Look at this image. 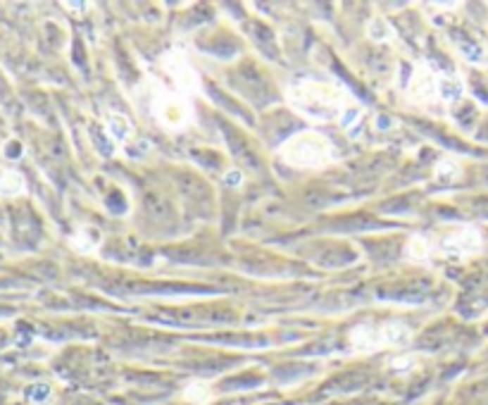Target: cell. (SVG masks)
<instances>
[{"label": "cell", "mask_w": 488, "mask_h": 405, "mask_svg": "<svg viewBox=\"0 0 488 405\" xmlns=\"http://www.w3.org/2000/svg\"><path fill=\"white\" fill-rule=\"evenodd\" d=\"M150 108H153L155 120L167 129H181L189 124V105L174 93L158 91L150 101Z\"/></svg>", "instance_id": "3957f363"}, {"label": "cell", "mask_w": 488, "mask_h": 405, "mask_svg": "<svg viewBox=\"0 0 488 405\" xmlns=\"http://www.w3.org/2000/svg\"><path fill=\"white\" fill-rule=\"evenodd\" d=\"M72 246L77 248L79 253H93V251H96V248H98L96 232H93V229H89V227H84L77 236H74Z\"/></svg>", "instance_id": "7c38bea8"}, {"label": "cell", "mask_w": 488, "mask_h": 405, "mask_svg": "<svg viewBox=\"0 0 488 405\" xmlns=\"http://www.w3.org/2000/svg\"><path fill=\"white\" fill-rule=\"evenodd\" d=\"M165 70L172 77L174 84H177V89L181 91V96H191V93L198 91V77H196V72L191 70V65L186 62V58L179 51L165 55Z\"/></svg>", "instance_id": "8992f818"}, {"label": "cell", "mask_w": 488, "mask_h": 405, "mask_svg": "<svg viewBox=\"0 0 488 405\" xmlns=\"http://www.w3.org/2000/svg\"><path fill=\"white\" fill-rule=\"evenodd\" d=\"M184 398H186V401H191V403L205 405V403H208L210 398H212V394H210V386L205 384V382H191L189 386H186Z\"/></svg>", "instance_id": "8fae6325"}, {"label": "cell", "mask_w": 488, "mask_h": 405, "mask_svg": "<svg viewBox=\"0 0 488 405\" xmlns=\"http://www.w3.org/2000/svg\"><path fill=\"white\" fill-rule=\"evenodd\" d=\"M24 193V177L20 172L8 170L0 174V196H20Z\"/></svg>", "instance_id": "9c48e42d"}, {"label": "cell", "mask_w": 488, "mask_h": 405, "mask_svg": "<svg viewBox=\"0 0 488 405\" xmlns=\"http://www.w3.org/2000/svg\"><path fill=\"white\" fill-rule=\"evenodd\" d=\"M436 251V246H434V239H429L427 234H417V236H412V239L408 241V246H405V253H408V258L412 260H427L431 258V253Z\"/></svg>", "instance_id": "52a82bcc"}, {"label": "cell", "mask_w": 488, "mask_h": 405, "mask_svg": "<svg viewBox=\"0 0 488 405\" xmlns=\"http://www.w3.org/2000/svg\"><path fill=\"white\" fill-rule=\"evenodd\" d=\"M484 246V239H481L479 229L472 227V224H465V227L455 229L453 234L443 236L439 243V251L446 255H474L481 251Z\"/></svg>", "instance_id": "5b68a950"}, {"label": "cell", "mask_w": 488, "mask_h": 405, "mask_svg": "<svg viewBox=\"0 0 488 405\" xmlns=\"http://www.w3.org/2000/svg\"><path fill=\"white\" fill-rule=\"evenodd\" d=\"M108 132L115 141H127L131 136V124L124 115H120V112H115V115H110L108 120Z\"/></svg>", "instance_id": "30bf717a"}, {"label": "cell", "mask_w": 488, "mask_h": 405, "mask_svg": "<svg viewBox=\"0 0 488 405\" xmlns=\"http://www.w3.org/2000/svg\"><path fill=\"white\" fill-rule=\"evenodd\" d=\"M279 158L296 170H319L336 160V146L322 132L305 129V132L293 134L279 148Z\"/></svg>", "instance_id": "7a4b0ae2"}, {"label": "cell", "mask_w": 488, "mask_h": 405, "mask_svg": "<svg viewBox=\"0 0 488 405\" xmlns=\"http://www.w3.org/2000/svg\"><path fill=\"white\" fill-rule=\"evenodd\" d=\"M439 93H441V101L450 103V101H458L462 93H465V86H462V81L455 74H441Z\"/></svg>", "instance_id": "ba28073f"}, {"label": "cell", "mask_w": 488, "mask_h": 405, "mask_svg": "<svg viewBox=\"0 0 488 405\" xmlns=\"http://www.w3.org/2000/svg\"><path fill=\"white\" fill-rule=\"evenodd\" d=\"M458 174V165L453 160H443L439 167H436V177H455Z\"/></svg>", "instance_id": "4fadbf2b"}, {"label": "cell", "mask_w": 488, "mask_h": 405, "mask_svg": "<svg viewBox=\"0 0 488 405\" xmlns=\"http://www.w3.org/2000/svg\"><path fill=\"white\" fill-rule=\"evenodd\" d=\"M439 81H441V74L436 72L434 67L419 65L417 70H415V74H412L410 86H408L410 101L422 103V105H429V103H434V101H441Z\"/></svg>", "instance_id": "277c9868"}, {"label": "cell", "mask_w": 488, "mask_h": 405, "mask_svg": "<svg viewBox=\"0 0 488 405\" xmlns=\"http://www.w3.org/2000/svg\"><path fill=\"white\" fill-rule=\"evenodd\" d=\"M286 101L303 120L312 124L339 122L346 127L360 112L358 103L353 101V96L343 86L317 79H305L298 81V84H291L286 89Z\"/></svg>", "instance_id": "6da1fadb"}]
</instances>
